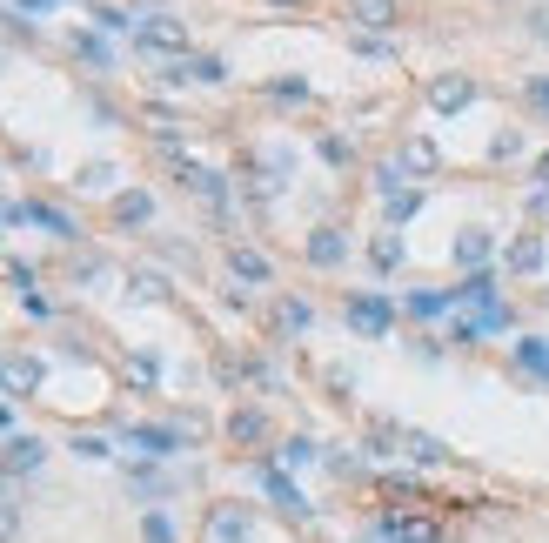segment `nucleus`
I'll list each match as a JSON object with an SVG mask.
<instances>
[{"label": "nucleus", "mask_w": 549, "mask_h": 543, "mask_svg": "<svg viewBox=\"0 0 549 543\" xmlns=\"http://www.w3.org/2000/svg\"><path fill=\"white\" fill-rule=\"evenodd\" d=\"M134 34H141V47H148V54H188V27H181L175 14H148Z\"/></svg>", "instance_id": "obj_1"}, {"label": "nucleus", "mask_w": 549, "mask_h": 543, "mask_svg": "<svg viewBox=\"0 0 549 543\" xmlns=\"http://www.w3.org/2000/svg\"><path fill=\"white\" fill-rule=\"evenodd\" d=\"M349 322L362 329V336H389V302H382V295H355Z\"/></svg>", "instance_id": "obj_2"}, {"label": "nucleus", "mask_w": 549, "mask_h": 543, "mask_svg": "<svg viewBox=\"0 0 549 543\" xmlns=\"http://www.w3.org/2000/svg\"><path fill=\"white\" fill-rule=\"evenodd\" d=\"M429 101H436L442 114H456V108H469V101H476V81H469V74H442L436 88H429Z\"/></svg>", "instance_id": "obj_3"}, {"label": "nucleus", "mask_w": 549, "mask_h": 543, "mask_svg": "<svg viewBox=\"0 0 549 543\" xmlns=\"http://www.w3.org/2000/svg\"><path fill=\"white\" fill-rule=\"evenodd\" d=\"M181 188H188V195H201L208 208H221V202H228V188H221V175H215V168H181Z\"/></svg>", "instance_id": "obj_4"}, {"label": "nucleus", "mask_w": 549, "mask_h": 543, "mask_svg": "<svg viewBox=\"0 0 549 543\" xmlns=\"http://www.w3.org/2000/svg\"><path fill=\"white\" fill-rule=\"evenodd\" d=\"M342 255H349V242H342L335 228H315V235H308V262H315V269H335Z\"/></svg>", "instance_id": "obj_5"}, {"label": "nucleus", "mask_w": 549, "mask_h": 543, "mask_svg": "<svg viewBox=\"0 0 549 543\" xmlns=\"http://www.w3.org/2000/svg\"><path fill=\"white\" fill-rule=\"evenodd\" d=\"M349 21H362L369 34H382V27H396V0H349Z\"/></svg>", "instance_id": "obj_6"}, {"label": "nucleus", "mask_w": 549, "mask_h": 543, "mask_svg": "<svg viewBox=\"0 0 549 543\" xmlns=\"http://www.w3.org/2000/svg\"><path fill=\"white\" fill-rule=\"evenodd\" d=\"M389 537L396 543H442V530L429 517H389Z\"/></svg>", "instance_id": "obj_7"}, {"label": "nucleus", "mask_w": 549, "mask_h": 543, "mask_svg": "<svg viewBox=\"0 0 549 543\" xmlns=\"http://www.w3.org/2000/svg\"><path fill=\"white\" fill-rule=\"evenodd\" d=\"M509 269L536 275V269H543V242H536V235H516V242H509Z\"/></svg>", "instance_id": "obj_8"}, {"label": "nucleus", "mask_w": 549, "mask_h": 543, "mask_svg": "<svg viewBox=\"0 0 549 543\" xmlns=\"http://www.w3.org/2000/svg\"><path fill=\"white\" fill-rule=\"evenodd\" d=\"M208 530H215V543H242L248 537V510H215Z\"/></svg>", "instance_id": "obj_9"}, {"label": "nucleus", "mask_w": 549, "mask_h": 543, "mask_svg": "<svg viewBox=\"0 0 549 543\" xmlns=\"http://www.w3.org/2000/svg\"><path fill=\"white\" fill-rule=\"evenodd\" d=\"M483 255H489V235H483V228H462V235H456V262H462V269H483Z\"/></svg>", "instance_id": "obj_10"}, {"label": "nucleus", "mask_w": 549, "mask_h": 543, "mask_svg": "<svg viewBox=\"0 0 549 543\" xmlns=\"http://www.w3.org/2000/svg\"><path fill=\"white\" fill-rule=\"evenodd\" d=\"M228 269L242 275V282H268V255H255V249H235V255H228Z\"/></svg>", "instance_id": "obj_11"}, {"label": "nucleus", "mask_w": 549, "mask_h": 543, "mask_svg": "<svg viewBox=\"0 0 549 543\" xmlns=\"http://www.w3.org/2000/svg\"><path fill=\"white\" fill-rule=\"evenodd\" d=\"M7 470H41V443L34 436H14L7 443Z\"/></svg>", "instance_id": "obj_12"}, {"label": "nucleus", "mask_w": 549, "mask_h": 543, "mask_svg": "<svg viewBox=\"0 0 549 543\" xmlns=\"http://www.w3.org/2000/svg\"><path fill=\"white\" fill-rule=\"evenodd\" d=\"M402 161H409V175H429V168H436V141H409V148H402Z\"/></svg>", "instance_id": "obj_13"}, {"label": "nucleus", "mask_w": 549, "mask_h": 543, "mask_svg": "<svg viewBox=\"0 0 549 543\" xmlns=\"http://www.w3.org/2000/svg\"><path fill=\"white\" fill-rule=\"evenodd\" d=\"M228 430H235V443H262V436H268V423L255 416V409H235V423H228Z\"/></svg>", "instance_id": "obj_14"}, {"label": "nucleus", "mask_w": 549, "mask_h": 543, "mask_svg": "<svg viewBox=\"0 0 549 543\" xmlns=\"http://www.w3.org/2000/svg\"><path fill=\"white\" fill-rule=\"evenodd\" d=\"M148 215H154L148 195H121V202H114V222H148Z\"/></svg>", "instance_id": "obj_15"}, {"label": "nucleus", "mask_w": 549, "mask_h": 543, "mask_svg": "<svg viewBox=\"0 0 549 543\" xmlns=\"http://www.w3.org/2000/svg\"><path fill=\"white\" fill-rule=\"evenodd\" d=\"M268 490H275V503H282L288 517H308V503L295 497V483H282V476H268Z\"/></svg>", "instance_id": "obj_16"}, {"label": "nucleus", "mask_w": 549, "mask_h": 543, "mask_svg": "<svg viewBox=\"0 0 549 543\" xmlns=\"http://www.w3.org/2000/svg\"><path fill=\"white\" fill-rule=\"evenodd\" d=\"M402 262V235H375V269H396Z\"/></svg>", "instance_id": "obj_17"}, {"label": "nucleus", "mask_w": 549, "mask_h": 543, "mask_svg": "<svg viewBox=\"0 0 549 543\" xmlns=\"http://www.w3.org/2000/svg\"><path fill=\"white\" fill-rule=\"evenodd\" d=\"M7 383H14V389H34V383H41V362H34V356H21L14 369H7Z\"/></svg>", "instance_id": "obj_18"}, {"label": "nucleus", "mask_w": 549, "mask_h": 543, "mask_svg": "<svg viewBox=\"0 0 549 543\" xmlns=\"http://www.w3.org/2000/svg\"><path fill=\"white\" fill-rule=\"evenodd\" d=\"M134 295H148V302H161V295H168V282H161L154 269H141V275H134Z\"/></svg>", "instance_id": "obj_19"}, {"label": "nucleus", "mask_w": 549, "mask_h": 543, "mask_svg": "<svg viewBox=\"0 0 549 543\" xmlns=\"http://www.w3.org/2000/svg\"><path fill=\"white\" fill-rule=\"evenodd\" d=\"M409 456H416V463H442V443L436 436H409Z\"/></svg>", "instance_id": "obj_20"}, {"label": "nucleus", "mask_w": 549, "mask_h": 543, "mask_svg": "<svg viewBox=\"0 0 549 543\" xmlns=\"http://www.w3.org/2000/svg\"><path fill=\"white\" fill-rule=\"evenodd\" d=\"M14 537H21V510L0 497V543H14Z\"/></svg>", "instance_id": "obj_21"}, {"label": "nucleus", "mask_w": 549, "mask_h": 543, "mask_svg": "<svg viewBox=\"0 0 549 543\" xmlns=\"http://www.w3.org/2000/svg\"><path fill=\"white\" fill-rule=\"evenodd\" d=\"M141 537H148V543H175V530H168V517H161V510H154V517L141 523Z\"/></svg>", "instance_id": "obj_22"}, {"label": "nucleus", "mask_w": 549, "mask_h": 543, "mask_svg": "<svg viewBox=\"0 0 549 543\" xmlns=\"http://www.w3.org/2000/svg\"><path fill=\"white\" fill-rule=\"evenodd\" d=\"M308 322H315L308 316V302H282V329H308Z\"/></svg>", "instance_id": "obj_23"}, {"label": "nucleus", "mask_w": 549, "mask_h": 543, "mask_svg": "<svg viewBox=\"0 0 549 543\" xmlns=\"http://www.w3.org/2000/svg\"><path fill=\"white\" fill-rule=\"evenodd\" d=\"M489 155H496V161H509V155H523V135H496V141H489Z\"/></svg>", "instance_id": "obj_24"}, {"label": "nucleus", "mask_w": 549, "mask_h": 543, "mask_svg": "<svg viewBox=\"0 0 549 543\" xmlns=\"http://www.w3.org/2000/svg\"><path fill=\"white\" fill-rule=\"evenodd\" d=\"M108 181H114V168H108V161H94V168H81V188H108Z\"/></svg>", "instance_id": "obj_25"}, {"label": "nucleus", "mask_w": 549, "mask_h": 543, "mask_svg": "<svg viewBox=\"0 0 549 543\" xmlns=\"http://www.w3.org/2000/svg\"><path fill=\"white\" fill-rule=\"evenodd\" d=\"M21 7H34V14H47V7H54V0H21Z\"/></svg>", "instance_id": "obj_26"}, {"label": "nucleus", "mask_w": 549, "mask_h": 543, "mask_svg": "<svg viewBox=\"0 0 549 543\" xmlns=\"http://www.w3.org/2000/svg\"><path fill=\"white\" fill-rule=\"evenodd\" d=\"M536 101H543V108H549V81H536Z\"/></svg>", "instance_id": "obj_27"}, {"label": "nucleus", "mask_w": 549, "mask_h": 543, "mask_svg": "<svg viewBox=\"0 0 549 543\" xmlns=\"http://www.w3.org/2000/svg\"><path fill=\"white\" fill-rule=\"evenodd\" d=\"M275 7H295V0H275Z\"/></svg>", "instance_id": "obj_28"}]
</instances>
